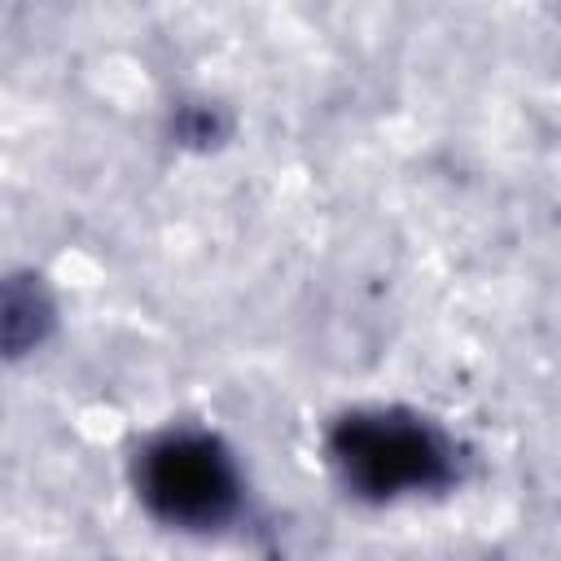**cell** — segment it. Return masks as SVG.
<instances>
[{"label": "cell", "instance_id": "6da1fadb", "mask_svg": "<svg viewBox=\"0 0 561 561\" xmlns=\"http://www.w3.org/2000/svg\"><path fill=\"white\" fill-rule=\"evenodd\" d=\"M324 451L337 482L368 504L430 495L456 478L451 438L430 416L408 408H355L337 416Z\"/></svg>", "mask_w": 561, "mask_h": 561}, {"label": "cell", "instance_id": "7a4b0ae2", "mask_svg": "<svg viewBox=\"0 0 561 561\" xmlns=\"http://www.w3.org/2000/svg\"><path fill=\"white\" fill-rule=\"evenodd\" d=\"M145 513L171 530L210 535L241 513V469L206 430H167L136 451L131 465Z\"/></svg>", "mask_w": 561, "mask_h": 561}]
</instances>
